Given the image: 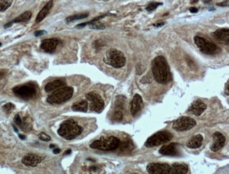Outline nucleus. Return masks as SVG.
Wrapping results in <instances>:
<instances>
[{
	"label": "nucleus",
	"mask_w": 229,
	"mask_h": 174,
	"mask_svg": "<svg viewBox=\"0 0 229 174\" xmlns=\"http://www.w3.org/2000/svg\"><path fill=\"white\" fill-rule=\"evenodd\" d=\"M52 6H53V1H52V0H51V1H49L48 3L43 8V9H41V11L39 12V14H38L37 17H36L35 22L37 23H38L41 22L42 20L45 19V18L49 14V11H50V9H52Z\"/></svg>",
	"instance_id": "412c9836"
},
{
	"label": "nucleus",
	"mask_w": 229,
	"mask_h": 174,
	"mask_svg": "<svg viewBox=\"0 0 229 174\" xmlns=\"http://www.w3.org/2000/svg\"><path fill=\"white\" fill-rule=\"evenodd\" d=\"M152 71L154 78L160 84H166L172 79L167 61L163 56H158L152 61Z\"/></svg>",
	"instance_id": "f257e3e1"
},
{
	"label": "nucleus",
	"mask_w": 229,
	"mask_h": 174,
	"mask_svg": "<svg viewBox=\"0 0 229 174\" xmlns=\"http://www.w3.org/2000/svg\"><path fill=\"white\" fill-rule=\"evenodd\" d=\"M194 42L203 54L207 55H215L221 51V49L216 44L204 38L197 35L194 38Z\"/></svg>",
	"instance_id": "423d86ee"
},
{
	"label": "nucleus",
	"mask_w": 229,
	"mask_h": 174,
	"mask_svg": "<svg viewBox=\"0 0 229 174\" xmlns=\"http://www.w3.org/2000/svg\"><path fill=\"white\" fill-rule=\"evenodd\" d=\"M13 127H14V131H15L16 132H18V130H17V128H16V126H15L14 125H13Z\"/></svg>",
	"instance_id": "de8ad7c7"
},
{
	"label": "nucleus",
	"mask_w": 229,
	"mask_h": 174,
	"mask_svg": "<svg viewBox=\"0 0 229 174\" xmlns=\"http://www.w3.org/2000/svg\"><path fill=\"white\" fill-rule=\"evenodd\" d=\"M196 126V121L188 116H181L173 123L172 128L178 132L188 131Z\"/></svg>",
	"instance_id": "9d476101"
},
{
	"label": "nucleus",
	"mask_w": 229,
	"mask_h": 174,
	"mask_svg": "<svg viewBox=\"0 0 229 174\" xmlns=\"http://www.w3.org/2000/svg\"><path fill=\"white\" fill-rule=\"evenodd\" d=\"M60 41L56 38L45 39L42 41L40 48L47 53H52L55 51L57 45H59Z\"/></svg>",
	"instance_id": "4468645a"
},
{
	"label": "nucleus",
	"mask_w": 229,
	"mask_h": 174,
	"mask_svg": "<svg viewBox=\"0 0 229 174\" xmlns=\"http://www.w3.org/2000/svg\"><path fill=\"white\" fill-rule=\"evenodd\" d=\"M99 1H101V0H99ZM104 1H108V0H104Z\"/></svg>",
	"instance_id": "09e8293b"
},
{
	"label": "nucleus",
	"mask_w": 229,
	"mask_h": 174,
	"mask_svg": "<svg viewBox=\"0 0 229 174\" xmlns=\"http://www.w3.org/2000/svg\"><path fill=\"white\" fill-rule=\"evenodd\" d=\"M90 102V109L96 113H101L105 108V102L100 95L97 92H91L85 95Z\"/></svg>",
	"instance_id": "1a4fd4ad"
},
{
	"label": "nucleus",
	"mask_w": 229,
	"mask_h": 174,
	"mask_svg": "<svg viewBox=\"0 0 229 174\" xmlns=\"http://www.w3.org/2000/svg\"><path fill=\"white\" fill-rule=\"evenodd\" d=\"M74 94V89L71 87H62L52 93L47 99L51 105H60L70 100Z\"/></svg>",
	"instance_id": "20e7f679"
},
{
	"label": "nucleus",
	"mask_w": 229,
	"mask_h": 174,
	"mask_svg": "<svg viewBox=\"0 0 229 174\" xmlns=\"http://www.w3.org/2000/svg\"><path fill=\"white\" fill-rule=\"evenodd\" d=\"M20 128L22 129L23 131H29L32 129V123H31L30 118H28L27 116H25L21 118V123L19 125Z\"/></svg>",
	"instance_id": "a878e982"
},
{
	"label": "nucleus",
	"mask_w": 229,
	"mask_h": 174,
	"mask_svg": "<svg viewBox=\"0 0 229 174\" xmlns=\"http://www.w3.org/2000/svg\"><path fill=\"white\" fill-rule=\"evenodd\" d=\"M14 122H15V123L17 124L19 126L20 124V123H21V118H20V116L19 115V114H16V115L14 116Z\"/></svg>",
	"instance_id": "f704fd0d"
},
{
	"label": "nucleus",
	"mask_w": 229,
	"mask_h": 174,
	"mask_svg": "<svg viewBox=\"0 0 229 174\" xmlns=\"http://www.w3.org/2000/svg\"><path fill=\"white\" fill-rule=\"evenodd\" d=\"M203 2H204L205 4H208V3H209V2H211V0H203Z\"/></svg>",
	"instance_id": "c03bdc74"
},
{
	"label": "nucleus",
	"mask_w": 229,
	"mask_h": 174,
	"mask_svg": "<svg viewBox=\"0 0 229 174\" xmlns=\"http://www.w3.org/2000/svg\"><path fill=\"white\" fill-rule=\"evenodd\" d=\"M143 102L141 96L138 94L135 95L131 103V113L132 116H135L142 110Z\"/></svg>",
	"instance_id": "a211bd4d"
},
{
	"label": "nucleus",
	"mask_w": 229,
	"mask_h": 174,
	"mask_svg": "<svg viewBox=\"0 0 229 174\" xmlns=\"http://www.w3.org/2000/svg\"><path fill=\"white\" fill-rule=\"evenodd\" d=\"M188 172V167L184 163H174L170 166L169 174H186Z\"/></svg>",
	"instance_id": "6ab92c4d"
},
{
	"label": "nucleus",
	"mask_w": 229,
	"mask_h": 174,
	"mask_svg": "<svg viewBox=\"0 0 229 174\" xmlns=\"http://www.w3.org/2000/svg\"><path fill=\"white\" fill-rule=\"evenodd\" d=\"M190 11L191 13H197L198 11V9H197L196 7H191L190 8Z\"/></svg>",
	"instance_id": "4c0bfd02"
},
{
	"label": "nucleus",
	"mask_w": 229,
	"mask_h": 174,
	"mask_svg": "<svg viewBox=\"0 0 229 174\" xmlns=\"http://www.w3.org/2000/svg\"><path fill=\"white\" fill-rule=\"evenodd\" d=\"M228 83H229V82L227 81V83H226V85L225 92H226V95H229V85H228Z\"/></svg>",
	"instance_id": "e433bc0d"
},
{
	"label": "nucleus",
	"mask_w": 229,
	"mask_h": 174,
	"mask_svg": "<svg viewBox=\"0 0 229 174\" xmlns=\"http://www.w3.org/2000/svg\"><path fill=\"white\" fill-rule=\"evenodd\" d=\"M71 153V149H68L67 151L65 152L64 155H67V154H70Z\"/></svg>",
	"instance_id": "79ce46f5"
},
{
	"label": "nucleus",
	"mask_w": 229,
	"mask_h": 174,
	"mask_svg": "<svg viewBox=\"0 0 229 174\" xmlns=\"http://www.w3.org/2000/svg\"><path fill=\"white\" fill-rule=\"evenodd\" d=\"M88 16H89V14H88V13H83V14L70 16L67 17L66 19V23H71L73 21H75V20L85 19V18L88 17Z\"/></svg>",
	"instance_id": "bb28decb"
},
{
	"label": "nucleus",
	"mask_w": 229,
	"mask_h": 174,
	"mask_svg": "<svg viewBox=\"0 0 229 174\" xmlns=\"http://www.w3.org/2000/svg\"><path fill=\"white\" fill-rule=\"evenodd\" d=\"M120 143V140L116 137H102L91 143L90 147L92 149L103 150V151H113L119 148Z\"/></svg>",
	"instance_id": "7ed1b4c3"
},
{
	"label": "nucleus",
	"mask_w": 229,
	"mask_h": 174,
	"mask_svg": "<svg viewBox=\"0 0 229 174\" xmlns=\"http://www.w3.org/2000/svg\"><path fill=\"white\" fill-rule=\"evenodd\" d=\"M83 132V128L74 120H66L62 123L58 130V134L63 138L71 140Z\"/></svg>",
	"instance_id": "f03ea898"
},
{
	"label": "nucleus",
	"mask_w": 229,
	"mask_h": 174,
	"mask_svg": "<svg viewBox=\"0 0 229 174\" xmlns=\"http://www.w3.org/2000/svg\"><path fill=\"white\" fill-rule=\"evenodd\" d=\"M47 32L45 30H38L36 31V32H35V35L36 36V37H40V36H42L43 35L46 34Z\"/></svg>",
	"instance_id": "c9c22d12"
},
{
	"label": "nucleus",
	"mask_w": 229,
	"mask_h": 174,
	"mask_svg": "<svg viewBox=\"0 0 229 174\" xmlns=\"http://www.w3.org/2000/svg\"><path fill=\"white\" fill-rule=\"evenodd\" d=\"M19 137L21 140H24L25 138V137L24 136H23V135H19Z\"/></svg>",
	"instance_id": "37998d69"
},
{
	"label": "nucleus",
	"mask_w": 229,
	"mask_h": 174,
	"mask_svg": "<svg viewBox=\"0 0 229 174\" xmlns=\"http://www.w3.org/2000/svg\"><path fill=\"white\" fill-rule=\"evenodd\" d=\"M31 16H32V13H31V11H25V12L23 13V14H22L21 15H20L19 16H18L16 19H14V20H12V21L7 23L6 25H4V28H9L10 26H11L12 24H14V23L27 22L30 19Z\"/></svg>",
	"instance_id": "5701e85b"
},
{
	"label": "nucleus",
	"mask_w": 229,
	"mask_h": 174,
	"mask_svg": "<svg viewBox=\"0 0 229 174\" xmlns=\"http://www.w3.org/2000/svg\"><path fill=\"white\" fill-rule=\"evenodd\" d=\"M65 85H66V83H65L64 80H54V81H52L47 84L45 87V90L46 92H52V91H55L56 90H58L59 89V88H61L62 87H64Z\"/></svg>",
	"instance_id": "4be33fe9"
},
{
	"label": "nucleus",
	"mask_w": 229,
	"mask_h": 174,
	"mask_svg": "<svg viewBox=\"0 0 229 174\" xmlns=\"http://www.w3.org/2000/svg\"><path fill=\"white\" fill-rule=\"evenodd\" d=\"M164 25V22L157 23H155V24H154V26L159 28V27H162V25Z\"/></svg>",
	"instance_id": "58836bf2"
},
{
	"label": "nucleus",
	"mask_w": 229,
	"mask_h": 174,
	"mask_svg": "<svg viewBox=\"0 0 229 174\" xmlns=\"http://www.w3.org/2000/svg\"><path fill=\"white\" fill-rule=\"evenodd\" d=\"M173 136L168 131H159L152 135L145 142V146L148 148L159 146L161 145L165 144L172 139Z\"/></svg>",
	"instance_id": "0eeeda50"
},
{
	"label": "nucleus",
	"mask_w": 229,
	"mask_h": 174,
	"mask_svg": "<svg viewBox=\"0 0 229 174\" xmlns=\"http://www.w3.org/2000/svg\"><path fill=\"white\" fill-rule=\"evenodd\" d=\"M203 142V137L202 135L197 134L192 137L187 142L186 146L190 149H197L202 146Z\"/></svg>",
	"instance_id": "aec40b11"
},
{
	"label": "nucleus",
	"mask_w": 229,
	"mask_h": 174,
	"mask_svg": "<svg viewBox=\"0 0 229 174\" xmlns=\"http://www.w3.org/2000/svg\"><path fill=\"white\" fill-rule=\"evenodd\" d=\"M159 153L162 155L165 156H178L180 155V150H179V145L172 142L166 145H164L159 149Z\"/></svg>",
	"instance_id": "f8f14e48"
},
{
	"label": "nucleus",
	"mask_w": 229,
	"mask_h": 174,
	"mask_svg": "<svg viewBox=\"0 0 229 174\" xmlns=\"http://www.w3.org/2000/svg\"><path fill=\"white\" fill-rule=\"evenodd\" d=\"M145 69H146V68H145V66H144V65L140 63L137 64L136 66V74L137 75L142 74L143 73L145 72Z\"/></svg>",
	"instance_id": "2f4dec72"
},
{
	"label": "nucleus",
	"mask_w": 229,
	"mask_h": 174,
	"mask_svg": "<svg viewBox=\"0 0 229 174\" xmlns=\"http://www.w3.org/2000/svg\"><path fill=\"white\" fill-rule=\"evenodd\" d=\"M50 148H52V149H54V148H55V145H50Z\"/></svg>",
	"instance_id": "49530a36"
},
{
	"label": "nucleus",
	"mask_w": 229,
	"mask_h": 174,
	"mask_svg": "<svg viewBox=\"0 0 229 174\" xmlns=\"http://www.w3.org/2000/svg\"><path fill=\"white\" fill-rule=\"evenodd\" d=\"M112 118L114 121L120 122L123 119V112L119 110H115L113 114Z\"/></svg>",
	"instance_id": "c756f323"
},
{
	"label": "nucleus",
	"mask_w": 229,
	"mask_h": 174,
	"mask_svg": "<svg viewBox=\"0 0 229 174\" xmlns=\"http://www.w3.org/2000/svg\"><path fill=\"white\" fill-rule=\"evenodd\" d=\"M214 142L210 147V149L213 152H217L223 148L226 143V137L222 133L219 132H216L213 134Z\"/></svg>",
	"instance_id": "ddd939ff"
},
{
	"label": "nucleus",
	"mask_w": 229,
	"mask_h": 174,
	"mask_svg": "<svg viewBox=\"0 0 229 174\" xmlns=\"http://www.w3.org/2000/svg\"><path fill=\"white\" fill-rule=\"evenodd\" d=\"M2 46V43L1 42H0V47H1Z\"/></svg>",
	"instance_id": "8fccbe9b"
},
{
	"label": "nucleus",
	"mask_w": 229,
	"mask_h": 174,
	"mask_svg": "<svg viewBox=\"0 0 229 174\" xmlns=\"http://www.w3.org/2000/svg\"><path fill=\"white\" fill-rule=\"evenodd\" d=\"M104 61L114 68L119 69L125 66L126 59L122 51L116 49H111L106 53Z\"/></svg>",
	"instance_id": "39448f33"
},
{
	"label": "nucleus",
	"mask_w": 229,
	"mask_h": 174,
	"mask_svg": "<svg viewBox=\"0 0 229 174\" xmlns=\"http://www.w3.org/2000/svg\"><path fill=\"white\" fill-rule=\"evenodd\" d=\"M119 147H120L121 151L125 152H131L132 150L133 149L134 145L132 142L131 140H125V141H123L122 143L121 142Z\"/></svg>",
	"instance_id": "393cba45"
},
{
	"label": "nucleus",
	"mask_w": 229,
	"mask_h": 174,
	"mask_svg": "<svg viewBox=\"0 0 229 174\" xmlns=\"http://www.w3.org/2000/svg\"><path fill=\"white\" fill-rule=\"evenodd\" d=\"M212 35L218 42L224 45L229 44V30L228 28H220L212 33Z\"/></svg>",
	"instance_id": "dca6fc26"
},
{
	"label": "nucleus",
	"mask_w": 229,
	"mask_h": 174,
	"mask_svg": "<svg viewBox=\"0 0 229 174\" xmlns=\"http://www.w3.org/2000/svg\"><path fill=\"white\" fill-rule=\"evenodd\" d=\"M13 92L17 97L25 100H31L37 95V89L31 84H25L15 87L13 89Z\"/></svg>",
	"instance_id": "6e6552de"
},
{
	"label": "nucleus",
	"mask_w": 229,
	"mask_h": 174,
	"mask_svg": "<svg viewBox=\"0 0 229 174\" xmlns=\"http://www.w3.org/2000/svg\"><path fill=\"white\" fill-rule=\"evenodd\" d=\"M89 25H90V28H92V29L101 30V29H105V25H104L102 23L99 22V20H96V21L90 23Z\"/></svg>",
	"instance_id": "c85d7f7f"
},
{
	"label": "nucleus",
	"mask_w": 229,
	"mask_h": 174,
	"mask_svg": "<svg viewBox=\"0 0 229 174\" xmlns=\"http://www.w3.org/2000/svg\"><path fill=\"white\" fill-rule=\"evenodd\" d=\"M72 110L80 112H87L88 109V102L86 100H80L79 102L74 103L72 105Z\"/></svg>",
	"instance_id": "b1692460"
},
{
	"label": "nucleus",
	"mask_w": 229,
	"mask_h": 174,
	"mask_svg": "<svg viewBox=\"0 0 229 174\" xmlns=\"http://www.w3.org/2000/svg\"><path fill=\"white\" fill-rule=\"evenodd\" d=\"M13 0H0V11H4L11 7Z\"/></svg>",
	"instance_id": "cd10ccee"
},
{
	"label": "nucleus",
	"mask_w": 229,
	"mask_h": 174,
	"mask_svg": "<svg viewBox=\"0 0 229 174\" xmlns=\"http://www.w3.org/2000/svg\"><path fill=\"white\" fill-rule=\"evenodd\" d=\"M198 2V0H191V2L192 3H197V2Z\"/></svg>",
	"instance_id": "a18cd8bd"
},
{
	"label": "nucleus",
	"mask_w": 229,
	"mask_h": 174,
	"mask_svg": "<svg viewBox=\"0 0 229 174\" xmlns=\"http://www.w3.org/2000/svg\"><path fill=\"white\" fill-rule=\"evenodd\" d=\"M162 4V3H161V2H152V3H150L147 5V7H146V10L147 11H153L154 10L157 9L159 5Z\"/></svg>",
	"instance_id": "7c9ffc66"
},
{
	"label": "nucleus",
	"mask_w": 229,
	"mask_h": 174,
	"mask_svg": "<svg viewBox=\"0 0 229 174\" xmlns=\"http://www.w3.org/2000/svg\"><path fill=\"white\" fill-rule=\"evenodd\" d=\"M14 107H15L14 105L11 103H7L3 106L4 109L5 110V111H7V112H9V111H11L12 109H14Z\"/></svg>",
	"instance_id": "72a5a7b5"
},
{
	"label": "nucleus",
	"mask_w": 229,
	"mask_h": 174,
	"mask_svg": "<svg viewBox=\"0 0 229 174\" xmlns=\"http://www.w3.org/2000/svg\"><path fill=\"white\" fill-rule=\"evenodd\" d=\"M207 109V105L201 100H195L191 104L188 108V112L196 116H199Z\"/></svg>",
	"instance_id": "f3484780"
},
{
	"label": "nucleus",
	"mask_w": 229,
	"mask_h": 174,
	"mask_svg": "<svg viewBox=\"0 0 229 174\" xmlns=\"http://www.w3.org/2000/svg\"><path fill=\"white\" fill-rule=\"evenodd\" d=\"M147 171L151 174H169L170 166L165 163H150Z\"/></svg>",
	"instance_id": "9b49d317"
},
{
	"label": "nucleus",
	"mask_w": 229,
	"mask_h": 174,
	"mask_svg": "<svg viewBox=\"0 0 229 174\" xmlns=\"http://www.w3.org/2000/svg\"><path fill=\"white\" fill-rule=\"evenodd\" d=\"M4 75H5V72L4 71H1V70H0V79H2V78L4 76Z\"/></svg>",
	"instance_id": "a19ab883"
},
{
	"label": "nucleus",
	"mask_w": 229,
	"mask_h": 174,
	"mask_svg": "<svg viewBox=\"0 0 229 174\" xmlns=\"http://www.w3.org/2000/svg\"><path fill=\"white\" fill-rule=\"evenodd\" d=\"M61 152V149H59V148H57V147H55V148H54V150H53V152H54V154H59V152Z\"/></svg>",
	"instance_id": "ea45409f"
},
{
	"label": "nucleus",
	"mask_w": 229,
	"mask_h": 174,
	"mask_svg": "<svg viewBox=\"0 0 229 174\" xmlns=\"http://www.w3.org/2000/svg\"><path fill=\"white\" fill-rule=\"evenodd\" d=\"M43 158L35 154H28L23 157L22 163L26 167H35L42 162Z\"/></svg>",
	"instance_id": "2eb2a0df"
},
{
	"label": "nucleus",
	"mask_w": 229,
	"mask_h": 174,
	"mask_svg": "<svg viewBox=\"0 0 229 174\" xmlns=\"http://www.w3.org/2000/svg\"><path fill=\"white\" fill-rule=\"evenodd\" d=\"M39 138H40V140H43V141H45V142L49 141V140H51L50 136H48V135H47L46 133H45V132H42V133H40V136H39Z\"/></svg>",
	"instance_id": "473e14b6"
}]
</instances>
